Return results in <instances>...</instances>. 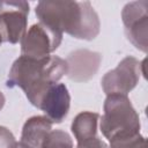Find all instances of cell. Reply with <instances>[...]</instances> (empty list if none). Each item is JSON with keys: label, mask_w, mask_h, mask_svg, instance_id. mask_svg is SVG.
Listing matches in <instances>:
<instances>
[{"label": "cell", "mask_w": 148, "mask_h": 148, "mask_svg": "<svg viewBox=\"0 0 148 148\" xmlns=\"http://www.w3.org/2000/svg\"><path fill=\"white\" fill-rule=\"evenodd\" d=\"M141 62L134 57L124 58L118 66L108 72L102 79V88L106 95H126L138 84Z\"/></svg>", "instance_id": "cell-5"}, {"label": "cell", "mask_w": 148, "mask_h": 148, "mask_svg": "<svg viewBox=\"0 0 148 148\" xmlns=\"http://www.w3.org/2000/svg\"><path fill=\"white\" fill-rule=\"evenodd\" d=\"M110 148H147V142L146 139L138 133L133 136L110 141Z\"/></svg>", "instance_id": "cell-13"}, {"label": "cell", "mask_w": 148, "mask_h": 148, "mask_svg": "<svg viewBox=\"0 0 148 148\" xmlns=\"http://www.w3.org/2000/svg\"><path fill=\"white\" fill-rule=\"evenodd\" d=\"M67 73L66 61L56 56L32 59L20 56L13 64L7 86L20 87L30 103L39 108L49 88Z\"/></svg>", "instance_id": "cell-2"}, {"label": "cell", "mask_w": 148, "mask_h": 148, "mask_svg": "<svg viewBox=\"0 0 148 148\" xmlns=\"http://www.w3.org/2000/svg\"><path fill=\"white\" fill-rule=\"evenodd\" d=\"M77 148H108V146L99 138H96L94 140H90V141H87L84 143L77 145Z\"/></svg>", "instance_id": "cell-15"}, {"label": "cell", "mask_w": 148, "mask_h": 148, "mask_svg": "<svg viewBox=\"0 0 148 148\" xmlns=\"http://www.w3.org/2000/svg\"><path fill=\"white\" fill-rule=\"evenodd\" d=\"M36 15L39 23L61 37L65 31L75 38L91 40L99 34L98 15L88 1H40Z\"/></svg>", "instance_id": "cell-1"}, {"label": "cell", "mask_w": 148, "mask_h": 148, "mask_svg": "<svg viewBox=\"0 0 148 148\" xmlns=\"http://www.w3.org/2000/svg\"><path fill=\"white\" fill-rule=\"evenodd\" d=\"M3 105H5V96H3V94L0 91V110L3 108Z\"/></svg>", "instance_id": "cell-16"}, {"label": "cell", "mask_w": 148, "mask_h": 148, "mask_svg": "<svg viewBox=\"0 0 148 148\" xmlns=\"http://www.w3.org/2000/svg\"><path fill=\"white\" fill-rule=\"evenodd\" d=\"M1 42H3V40H2V38H1V36H0V44H1Z\"/></svg>", "instance_id": "cell-18"}, {"label": "cell", "mask_w": 148, "mask_h": 148, "mask_svg": "<svg viewBox=\"0 0 148 148\" xmlns=\"http://www.w3.org/2000/svg\"><path fill=\"white\" fill-rule=\"evenodd\" d=\"M99 114L96 112L84 111L79 113L72 123V132L77 145L94 140L97 136V123Z\"/></svg>", "instance_id": "cell-11"}, {"label": "cell", "mask_w": 148, "mask_h": 148, "mask_svg": "<svg viewBox=\"0 0 148 148\" xmlns=\"http://www.w3.org/2000/svg\"><path fill=\"white\" fill-rule=\"evenodd\" d=\"M62 37L56 35L42 23L34 24L21 40V56L44 59L58 49Z\"/></svg>", "instance_id": "cell-7"}, {"label": "cell", "mask_w": 148, "mask_h": 148, "mask_svg": "<svg viewBox=\"0 0 148 148\" xmlns=\"http://www.w3.org/2000/svg\"><path fill=\"white\" fill-rule=\"evenodd\" d=\"M16 148H25V147H24V146H22V145L20 143V141H18V143H17V147H16Z\"/></svg>", "instance_id": "cell-17"}, {"label": "cell", "mask_w": 148, "mask_h": 148, "mask_svg": "<svg viewBox=\"0 0 148 148\" xmlns=\"http://www.w3.org/2000/svg\"><path fill=\"white\" fill-rule=\"evenodd\" d=\"M40 148H73V141L65 131L51 130Z\"/></svg>", "instance_id": "cell-12"}, {"label": "cell", "mask_w": 148, "mask_h": 148, "mask_svg": "<svg viewBox=\"0 0 148 148\" xmlns=\"http://www.w3.org/2000/svg\"><path fill=\"white\" fill-rule=\"evenodd\" d=\"M71 105V96L67 87L62 83L52 84L46 91L39 109L45 113V117L53 123H61L68 114Z\"/></svg>", "instance_id": "cell-9"}, {"label": "cell", "mask_w": 148, "mask_h": 148, "mask_svg": "<svg viewBox=\"0 0 148 148\" xmlns=\"http://www.w3.org/2000/svg\"><path fill=\"white\" fill-rule=\"evenodd\" d=\"M52 130V123L44 116L29 118L22 130L20 143L25 148H40L43 141Z\"/></svg>", "instance_id": "cell-10"}, {"label": "cell", "mask_w": 148, "mask_h": 148, "mask_svg": "<svg viewBox=\"0 0 148 148\" xmlns=\"http://www.w3.org/2000/svg\"><path fill=\"white\" fill-rule=\"evenodd\" d=\"M147 9L148 2L141 0L127 3L121 12V18L128 40L142 52H147Z\"/></svg>", "instance_id": "cell-6"}, {"label": "cell", "mask_w": 148, "mask_h": 148, "mask_svg": "<svg viewBox=\"0 0 148 148\" xmlns=\"http://www.w3.org/2000/svg\"><path fill=\"white\" fill-rule=\"evenodd\" d=\"M103 135L113 141L140 133V118L126 95H108L101 119Z\"/></svg>", "instance_id": "cell-3"}, {"label": "cell", "mask_w": 148, "mask_h": 148, "mask_svg": "<svg viewBox=\"0 0 148 148\" xmlns=\"http://www.w3.org/2000/svg\"><path fill=\"white\" fill-rule=\"evenodd\" d=\"M17 143L13 133L8 128L0 126V148H16Z\"/></svg>", "instance_id": "cell-14"}, {"label": "cell", "mask_w": 148, "mask_h": 148, "mask_svg": "<svg viewBox=\"0 0 148 148\" xmlns=\"http://www.w3.org/2000/svg\"><path fill=\"white\" fill-rule=\"evenodd\" d=\"M29 3L25 1H0V36L12 44L22 40L27 29Z\"/></svg>", "instance_id": "cell-4"}, {"label": "cell", "mask_w": 148, "mask_h": 148, "mask_svg": "<svg viewBox=\"0 0 148 148\" xmlns=\"http://www.w3.org/2000/svg\"><path fill=\"white\" fill-rule=\"evenodd\" d=\"M67 65L66 75L75 82L89 81L99 68L102 56L98 52L80 49L71 52L65 60Z\"/></svg>", "instance_id": "cell-8"}]
</instances>
